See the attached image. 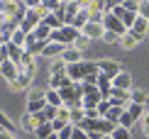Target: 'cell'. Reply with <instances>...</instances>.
Segmentation results:
<instances>
[{"label":"cell","mask_w":149,"mask_h":139,"mask_svg":"<svg viewBox=\"0 0 149 139\" xmlns=\"http://www.w3.org/2000/svg\"><path fill=\"white\" fill-rule=\"evenodd\" d=\"M100 73L98 71V61H81V64H71L66 66V76L73 81V83H83L88 76Z\"/></svg>","instance_id":"obj_1"},{"label":"cell","mask_w":149,"mask_h":139,"mask_svg":"<svg viewBox=\"0 0 149 139\" xmlns=\"http://www.w3.org/2000/svg\"><path fill=\"white\" fill-rule=\"evenodd\" d=\"M81 32L76 27H71V24H64L61 29H54L52 37H49V42H54V44H61V47H73V42H76V37Z\"/></svg>","instance_id":"obj_2"},{"label":"cell","mask_w":149,"mask_h":139,"mask_svg":"<svg viewBox=\"0 0 149 139\" xmlns=\"http://www.w3.org/2000/svg\"><path fill=\"white\" fill-rule=\"evenodd\" d=\"M103 29H105V32H113V34H117V37H125V34H127V27L117 20L113 12H105V17H103Z\"/></svg>","instance_id":"obj_3"},{"label":"cell","mask_w":149,"mask_h":139,"mask_svg":"<svg viewBox=\"0 0 149 139\" xmlns=\"http://www.w3.org/2000/svg\"><path fill=\"white\" fill-rule=\"evenodd\" d=\"M44 107H47V98H44V93L32 90V93H29V100H27V112H29V115H37V112H42Z\"/></svg>","instance_id":"obj_4"},{"label":"cell","mask_w":149,"mask_h":139,"mask_svg":"<svg viewBox=\"0 0 149 139\" xmlns=\"http://www.w3.org/2000/svg\"><path fill=\"white\" fill-rule=\"evenodd\" d=\"M147 32H149V22L144 20V17H139V15H137V20H134V24H132V27L127 29V34H132V37H134L137 42H142Z\"/></svg>","instance_id":"obj_5"},{"label":"cell","mask_w":149,"mask_h":139,"mask_svg":"<svg viewBox=\"0 0 149 139\" xmlns=\"http://www.w3.org/2000/svg\"><path fill=\"white\" fill-rule=\"evenodd\" d=\"M98 71H100L103 76H108V78H115L117 73H122V68L117 61H110V59H103V61H98Z\"/></svg>","instance_id":"obj_6"},{"label":"cell","mask_w":149,"mask_h":139,"mask_svg":"<svg viewBox=\"0 0 149 139\" xmlns=\"http://www.w3.org/2000/svg\"><path fill=\"white\" fill-rule=\"evenodd\" d=\"M113 15H115V17H117V20H120L122 24H125L127 29H130V27H132V24H134V20H137V15H132V12H127V10H125V8H122V5H120V3L115 5Z\"/></svg>","instance_id":"obj_7"},{"label":"cell","mask_w":149,"mask_h":139,"mask_svg":"<svg viewBox=\"0 0 149 139\" xmlns=\"http://www.w3.org/2000/svg\"><path fill=\"white\" fill-rule=\"evenodd\" d=\"M42 22H44L47 27L52 29V32H54V29H61V27L66 24V22H64V10H59V12H49V15H47Z\"/></svg>","instance_id":"obj_8"},{"label":"cell","mask_w":149,"mask_h":139,"mask_svg":"<svg viewBox=\"0 0 149 139\" xmlns=\"http://www.w3.org/2000/svg\"><path fill=\"white\" fill-rule=\"evenodd\" d=\"M81 34H83V37H88V39H98V37L103 39L105 29H103V24H95V22H86V24H83V29H81Z\"/></svg>","instance_id":"obj_9"},{"label":"cell","mask_w":149,"mask_h":139,"mask_svg":"<svg viewBox=\"0 0 149 139\" xmlns=\"http://www.w3.org/2000/svg\"><path fill=\"white\" fill-rule=\"evenodd\" d=\"M61 61H64L66 66H71V64H81V61H83V51H78V49H73V47H66V49H64V54H61Z\"/></svg>","instance_id":"obj_10"},{"label":"cell","mask_w":149,"mask_h":139,"mask_svg":"<svg viewBox=\"0 0 149 139\" xmlns=\"http://www.w3.org/2000/svg\"><path fill=\"white\" fill-rule=\"evenodd\" d=\"M0 73H3V78L8 81V83H15L17 76H20V66H15L12 61H5V64L0 66Z\"/></svg>","instance_id":"obj_11"},{"label":"cell","mask_w":149,"mask_h":139,"mask_svg":"<svg viewBox=\"0 0 149 139\" xmlns=\"http://www.w3.org/2000/svg\"><path fill=\"white\" fill-rule=\"evenodd\" d=\"M113 88L115 90H125V93H130V88H132V76L130 73H117L115 78H113Z\"/></svg>","instance_id":"obj_12"},{"label":"cell","mask_w":149,"mask_h":139,"mask_svg":"<svg viewBox=\"0 0 149 139\" xmlns=\"http://www.w3.org/2000/svg\"><path fill=\"white\" fill-rule=\"evenodd\" d=\"M69 85H73V81H71L66 73L52 76V78H49V88H52V90H61V88H69Z\"/></svg>","instance_id":"obj_13"},{"label":"cell","mask_w":149,"mask_h":139,"mask_svg":"<svg viewBox=\"0 0 149 139\" xmlns=\"http://www.w3.org/2000/svg\"><path fill=\"white\" fill-rule=\"evenodd\" d=\"M5 49H8V61H12L15 66H20V61H22V54H24V49L22 47H15L12 42L5 44Z\"/></svg>","instance_id":"obj_14"},{"label":"cell","mask_w":149,"mask_h":139,"mask_svg":"<svg viewBox=\"0 0 149 139\" xmlns=\"http://www.w3.org/2000/svg\"><path fill=\"white\" fill-rule=\"evenodd\" d=\"M98 90H100V95L103 100H108L110 98V93H113V78H108V76H98Z\"/></svg>","instance_id":"obj_15"},{"label":"cell","mask_w":149,"mask_h":139,"mask_svg":"<svg viewBox=\"0 0 149 139\" xmlns=\"http://www.w3.org/2000/svg\"><path fill=\"white\" fill-rule=\"evenodd\" d=\"M64 49L66 47H61V44H54V42H49L47 47H44V51H42V56H47V59H61V54H64Z\"/></svg>","instance_id":"obj_16"},{"label":"cell","mask_w":149,"mask_h":139,"mask_svg":"<svg viewBox=\"0 0 149 139\" xmlns=\"http://www.w3.org/2000/svg\"><path fill=\"white\" fill-rule=\"evenodd\" d=\"M78 12H81V3H64V22L71 24Z\"/></svg>","instance_id":"obj_17"},{"label":"cell","mask_w":149,"mask_h":139,"mask_svg":"<svg viewBox=\"0 0 149 139\" xmlns=\"http://www.w3.org/2000/svg\"><path fill=\"white\" fill-rule=\"evenodd\" d=\"M32 78H34V76H29V73H22V71H20L17 81H15V83H10V88H12V90H27L29 83H32Z\"/></svg>","instance_id":"obj_18"},{"label":"cell","mask_w":149,"mask_h":139,"mask_svg":"<svg viewBox=\"0 0 149 139\" xmlns=\"http://www.w3.org/2000/svg\"><path fill=\"white\" fill-rule=\"evenodd\" d=\"M44 98H47V105H52V107H64V100H61V95H59V90H44Z\"/></svg>","instance_id":"obj_19"},{"label":"cell","mask_w":149,"mask_h":139,"mask_svg":"<svg viewBox=\"0 0 149 139\" xmlns=\"http://www.w3.org/2000/svg\"><path fill=\"white\" fill-rule=\"evenodd\" d=\"M86 22H88V10H86V5L81 3V12H78L76 17H73V22H71V27H76L78 32H81V29H83V24H86Z\"/></svg>","instance_id":"obj_20"},{"label":"cell","mask_w":149,"mask_h":139,"mask_svg":"<svg viewBox=\"0 0 149 139\" xmlns=\"http://www.w3.org/2000/svg\"><path fill=\"white\" fill-rule=\"evenodd\" d=\"M122 112H125V107H110V110L105 112L103 117L108 120L110 124H115V127H117V124H120V117H122Z\"/></svg>","instance_id":"obj_21"},{"label":"cell","mask_w":149,"mask_h":139,"mask_svg":"<svg viewBox=\"0 0 149 139\" xmlns=\"http://www.w3.org/2000/svg\"><path fill=\"white\" fill-rule=\"evenodd\" d=\"M29 37H34L37 42H49V37H52V29H49L47 24L42 22V24H39V27H37V29H34V32L29 34Z\"/></svg>","instance_id":"obj_22"},{"label":"cell","mask_w":149,"mask_h":139,"mask_svg":"<svg viewBox=\"0 0 149 139\" xmlns=\"http://www.w3.org/2000/svg\"><path fill=\"white\" fill-rule=\"evenodd\" d=\"M100 100H103V95H100V93L86 95V98H83V110H95V107L100 105Z\"/></svg>","instance_id":"obj_23"},{"label":"cell","mask_w":149,"mask_h":139,"mask_svg":"<svg viewBox=\"0 0 149 139\" xmlns=\"http://www.w3.org/2000/svg\"><path fill=\"white\" fill-rule=\"evenodd\" d=\"M69 112H71V115H69V120H71V124H73V127H78V124L86 120V110H83V107H73V110H69Z\"/></svg>","instance_id":"obj_24"},{"label":"cell","mask_w":149,"mask_h":139,"mask_svg":"<svg viewBox=\"0 0 149 139\" xmlns=\"http://www.w3.org/2000/svg\"><path fill=\"white\" fill-rule=\"evenodd\" d=\"M37 124H39V122H37L34 115H29V112H24V115H22V127L27 129V132H37Z\"/></svg>","instance_id":"obj_25"},{"label":"cell","mask_w":149,"mask_h":139,"mask_svg":"<svg viewBox=\"0 0 149 139\" xmlns=\"http://www.w3.org/2000/svg\"><path fill=\"white\" fill-rule=\"evenodd\" d=\"M39 139H49L54 134V129H52V122H44V124H37V132H34Z\"/></svg>","instance_id":"obj_26"},{"label":"cell","mask_w":149,"mask_h":139,"mask_svg":"<svg viewBox=\"0 0 149 139\" xmlns=\"http://www.w3.org/2000/svg\"><path fill=\"white\" fill-rule=\"evenodd\" d=\"M147 100H149V93H147V90H132V93H130V103L144 105Z\"/></svg>","instance_id":"obj_27"},{"label":"cell","mask_w":149,"mask_h":139,"mask_svg":"<svg viewBox=\"0 0 149 139\" xmlns=\"http://www.w3.org/2000/svg\"><path fill=\"white\" fill-rule=\"evenodd\" d=\"M12 44H15V47H22L24 49V42H27V34L22 32V29H15V32H12V39H10Z\"/></svg>","instance_id":"obj_28"},{"label":"cell","mask_w":149,"mask_h":139,"mask_svg":"<svg viewBox=\"0 0 149 139\" xmlns=\"http://www.w3.org/2000/svg\"><path fill=\"white\" fill-rule=\"evenodd\" d=\"M49 68H52V76H61V73H66V64H64L61 59H54Z\"/></svg>","instance_id":"obj_29"},{"label":"cell","mask_w":149,"mask_h":139,"mask_svg":"<svg viewBox=\"0 0 149 139\" xmlns=\"http://www.w3.org/2000/svg\"><path fill=\"white\" fill-rule=\"evenodd\" d=\"M125 112H130V115H132L134 120H137L142 112H144V105H137V103H130L127 107H125Z\"/></svg>","instance_id":"obj_30"},{"label":"cell","mask_w":149,"mask_h":139,"mask_svg":"<svg viewBox=\"0 0 149 139\" xmlns=\"http://www.w3.org/2000/svg\"><path fill=\"white\" fill-rule=\"evenodd\" d=\"M110 137H113V139H130V129H125V127H120V124H117Z\"/></svg>","instance_id":"obj_31"},{"label":"cell","mask_w":149,"mask_h":139,"mask_svg":"<svg viewBox=\"0 0 149 139\" xmlns=\"http://www.w3.org/2000/svg\"><path fill=\"white\" fill-rule=\"evenodd\" d=\"M120 5L127 12H132V15H137V12H139V3H137V0H125V3H120Z\"/></svg>","instance_id":"obj_32"},{"label":"cell","mask_w":149,"mask_h":139,"mask_svg":"<svg viewBox=\"0 0 149 139\" xmlns=\"http://www.w3.org/2000/svg\"><path fill=\"white\" fill-rule=\"evenodd\" d=\"M73 132H76V127H73V124L69 122V124H66V127L61 129V132H59L56 137H59V139H71V137H73Z\"/></svg>","instance_id":"obj_33"},{"label":"cell","mask_w":149,"mask_h":139,"mask_svg":"<svg viewBox=\"0 0 149 139\" xmlns=\"http://www.w3.org/2000/svg\"><path fill=\"white\" fill-rule=\"evenodd\" d=\"M88 42H91L88 37H83V34H78V37H76V42H73V49H78V51H83V49L88 47Z\"/></svg>","instance_id":"obj_34"},{"label":"cell","mask_w":149,"mask_h":139,"mask_svg":"<svg viewBox=\"0 0 149 139\" xmlns=\"http://www.w3.org/2000/svg\"><path fill=\"white\" fill-rule=\"evenodd\" d=\"M134 124V117L130 115V112H122V117H120V127H125V129H130Z\"/></svg>","instance_id":"obj_35"},{"label":"cell","mask_w":149,"mask_h":139,"mask_svg":"<svg viewBox=\"0 0 149 139\" xmlns=\"http://www.w3.org/2000/svg\"><path fill=\"white\" fill-rule=\"evenodd\" d=\"M120 44H122L125 49H132L134 44H137V39H134L132 34H125V37H120Z\"/></svg>","instance_id":"obj_36"},{"label":"cell","mask_w":149,"mask_h":139,"mask_svg":"<svg viewBox=\"0 0 149 139\" xmlns=\"http://www.w3.org/2000/svg\"><path fill=\"white\" fill-rule=\"evenodd\" d=\"M139 17H144V20L149 22V0H144V3H139Z\"/></svg>","instance_id":"obj_37"},{"label":"cell","mask_w":149,"mask_h":139,"mask_svg":"<svg viewBox=\"0 0 149 139\" xmlns=\"http://www.w3.org/2000/svg\"><path fill=\"white\" fill-rule=\"evenodd\" d=\"M69 115H71V112H69V107H59V110H56V120H61V122H71V120H69Z\"/></svg>","instance_id":"obj_38"},{"label":"cell","mask_w":149,"mask_h":139,"mask_svg":"<svg viewBox=\"0 0 149 139\" xmlns=\"http://www.w3.org/2000/svg\"><path fill=\"white\" fill-rule=\"evenodd\" d=\"M110 107H113V105H110V100H100V105H98V107H95V110H98V115H100V117H103V115H105V112H108V110H110Z\"/></svg>","instance_id":"obj_39"},{"label":"cell","mask_w":149,"mask_h":139,"mask_svg":"<svg viewBox=\"0 0 149 139\" xmlns=\"http://www.w3.org/2000/svg\"><path fill=\"white\" fill-rule=\"evenodd\" d=\"M103 39L108 42V44H115V42H120V37L113 34V32H105V34H103Z\"/></svg>","instance_id":"obj_40"},{"label":"cell","mask_w":149,"mask_h":139,"mask_svg":"<svg viewBox=\"0 0 149 139\" xmlns=\"http://www.w3.org/2000/svg\"><path fill=\"white\" fill-rule=\"evenodd\" d=\"M142 127H144V134L149 137V112H147L144 117H142Z\"/></svg>","instance_id":"obj_41"},{"label":"cell","mask_w":149,"mask_h":139,"mask_svg":"<svg viewBox=\"0 0 149 139\" xmlns=\"http://www.w3.org/2000/svg\"><path fill=\"white\" fill-rule=\"evenodd\" d=\"M5 61H8V49H5V47H0V66H3Z\"/></svg>","instance_id":"obj_42"},{"label":"cell","mask_w":149,"mask_h":139,"mask_svg":"<svg viewBox=\"0 0 149 139\" xmlns=\"http://www.w3.org/2000/svg\"><path fill=\"white\" fill-rule=\"evenodd\" d=\"M71 139H91L88 134H86V132H81V129H76V132H73V137Z\"/></svg>","instance_id":"obj_43"},{"label":"cell","mask_w":149,"mask_h":139,"mask_svg":"<svg viewBox=\"0 0 149 139\" xmlns=\"http://www.w3.org/2000/svg\"><path fill=\"white\" fill-rule=\"evenodd\" d=\"M0 139H15V134H12V132H5V129H0Z\"/></svg>","instance_id":"obj_44"},{"label":"cell","mask_w":149,"mask_h":139,"mask_svg":"<svg viewBox=\"0 0 149 139\" xmlns=\"http://www.w3.org/2000/svg\"><path fill=\"white\" fill-rule=\"evenodd\" d=\"M100 139H113V137H110V134H105V137H100Z\"/></svg>","instance_id":"obj_45"},{"label":"cell","mask_w":149,"mask_h":139,"mask_svg":"<svg viewBox=\"0 0 149 139\" xmlns=\"http://www.w3.org/2000/svg\"><path fill=\"white\" fill-rule=\"evenodd\" d=\"M49 139H59V137H56V134H52V137H49Z\"/></svg>","instance_id":"obj_46"}]
</instances>
